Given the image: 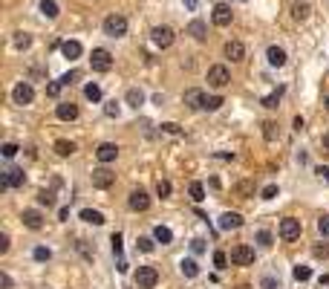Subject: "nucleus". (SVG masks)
<instances>
[{
    "mask_svg": "<svg viewBox=\"0 0 329 289\" xmlns=\"http://www.w3.org/2000/svg\"><path fill=\"white\" fill-rule=\"evenodd\" d=\"M104 35H110V38L127 35V18H121V15H107L104 18Z\"/></svg>",
    "mask_w": 329,
    "mask_h": 289,
    "instance_id": "1",
    "label": "nucleus"
},
{
    "mask_svg": "<svg viewBox=\"0 0 329 289\" xmlns=\"http://www.w3.org/2000/svg\"><path fill=\"white\" fill-rule=\"evenodd\" d=\"M156 280H159V272H156L153 266H139V269H136V286L139 289H153Z\"/></svg>",
    "mask_w": 329,
    "mask_h": 289,
    "instance_id": "2",
    "label": "nucleus"
},
{
    "mask_svg": "<svg viewBox=\"0 0 329 289\" xmlns=\"http://www.w3.org/2000/svg\"><path fill=\"white\" fill-rule=\"evenodd\" d=\"M90 64H93L95 72H110V67H113V55L107 52L104 46H98V49H93V58H90Z\"/></svg>",
    "mask_w": 329,
    "mask_h": 289,
    "instance_id": "3",
    "label": "nucleus"
},
{
    "mask_svg": "<svg viewBox=\"0 0 329 289\" xmlns=\"http://www.w3.org/2000/svg\"><path fill=\"white\" fill-rule=\"evenodd\" d=\"M228 81H231V75H228V69H225L223 64H214V67L208 69V84H211L214 90H223Z\"/></svg>",
    "mask_w": 329,
    "mask_h": 289,
    "instance_id": "4",
    "label": "nucleus"
},
{
    "mask_svg": "<svg viewBox=\"0 0 329 289\" xmlns=\"http://www.w3.org/2000/svg\"><path fill=\"white\" fill-rule=\"evenodd\" d=\"M231 263L234 266H251L254 263V249H251V246H234V249H231Z\"/></svg>",
    "mask_w": 329,
    "mask_h": 289,
    "instance_id": "5",
    "label": "nucleus"
},
{
    "mask_svg": "<svg viewBox=\"0 0 329 289\" xmlns=\"http://www.w3.org/2000/svg\"><path fill=\"white\" fill-rule=\"evenodd\" d=\"M150 41L159 46V49H168V46L174 44V29H171V26H156L150 32Z\"/></svg>",
    "mask_w": 329,
    "mask_h": 289,
    "instance_id": "6",
    "label": "nucleus"
},
{
    "mask_svg": "<svg viewBox=\"0 0 329 289\" xmlns=\"http://www.w3.org/2000/svg\"><path fill=\"white\" fill-rule=\"evenodd\" d=\"M280 237L283 240H297L300 237V220H294V217L280 220Z\"/></svg>",
    "mask_w": 329,
    "mask_h": 289,
    "instance_id": "7",
    "label": "nucleus"
},
{
    "mask_svg": "<svg viewBox=\"0 0 329 289\" xmlns=\"http://www.w3.org/2000/svg\"><path fill=\"white\" fill-rule=\"evenodd\" d=\"M127 206L133 208V211H147L150 208V197H147V191H141V188H136V191H130V200Z\"/></svg>",
    "mask_w": 329,
    "mask_h": 289,
    "instance_id": "8",
    "label": "nucleus"
},
{
    "mask_svg": "<svg viewBox=\"0 0 329 289\" xmlns=\"http://www.w3.org/2000/svg\"><path fill=\"white\" fill-rule=\"evenodd\" d=\"M12 99H15V104H32V99H35V90H32V84L21 81V84H18V87L12 90Z\"/></svg>",
    "mask_w": 329,
    "mask_h": 289,
    "instance_id": "9",
    "label": "nucleus"
},
{
    "mask_svg": "<svg viewBox=\"0 0 329 289\" xmlns=\"http://www.w3.org/2000/svg\"><path fill=\"white\" fill-rule=\"evenodd\" d=\"M113 182H116V173L110 171V168H95V171H93V185H95V188H101V191H104V188H110Z\"/></svg>",
    "mask_w": 329,
    "mask_h": 289,
    "instance_id": "10",
    "label": "nucleus"
},
{
    "mask_svg": "<svg viewBox=\"0 0 329 289\" xmlns=\"http://www.w3.org/2000/svg\"><path fill=\"white\" fill-rule=\"evenodd\" d=\"M0 182H6V188H21L24 185V171L21 168H9V171H3Z\"/></svg>",
    "mask_w": 329,
    "mask_h": 289,
    "instance_id": "11",
    "label": "nucleus"
},
{
    "mask_svg": "<svg viewBox=\"0 0 329 289\" xmlns=\"http://www.w3.org/2000/svg\"><path fill=\"white\" fill-rule=\"evenodd\" d=\"M116 156H118V148L113 145V142H104V145H98V150H95V159L104 162V165L107 162H113Z\"/></svg>",
    "mask_w": 329,
    "mask_h": 289,
    "instance_id": "12",
    "label": "nucleus"
},
{
    "mask_svg": "<svg viewBox=\"0 0 329 289\" xmlns=\"http://www.w3.org/2000/svg\"><path fill=\"white\" fill-rule=\"evenodd\" d=\"M240 226H243V214H237V211H225L223 217H220V229L223 231L240 229Z\"/></svg>",
    "mask_w": 329,
    "mask_h": 289,
    "instance_id": "13",
    "label": "nucleus"
},
{
    "mask_svg": "<svg viewBox=\"0 0 329 289\" xmlns=\"http://www.w3.org/2000/svg\"><path fill=\"white\" fill-rule=\"evenodd\" d=\"M185 104H188L191 110H202V107H205V92L197 90V87H194V90H185Z\"/></svg>",
    "mask_w": 329,
    "mask_h": 289,
    "instance_id": "14",
    "label": "nucleus"
},
{
    "mask_svg": "<svg viewBox=\"0 0 329 289\" xmlns=\"http://www.w3.org/2000/svg\"><path fill=\"white\" fill-rule=\"evenodd\" d=\"M21 220H24V226H26V229H41V226H44V214H41V211H35V208H26V211H24V217H21Z\"/></svg>",
    "mask_w": 329,
    "mask_h": 289,
    "instance_id": "15",
    "label": "nucleus"
},
{
    "mask_svg": "<svg viewBox=\"0 0 329 289\" xmlns=\"http://www.w3.org/2000/svg\"><path fill=\"white\" fill-rule=\"evenodd\" d=\"M214 23H217V26H228V23H231V6L217 3V6H214Z\"/></svg>",
    "mask_w": 329,
    "mask_h": 289,
    "instance_id": "16",
    "label": "nucleus"
},
{
    "mask_svg": "<svg viewBox=\"0 0 329 289\" xmlns=\"http://www.w3.org/2000/svg\"><path fill=\"white\" fill-rule=\"evenodd\" d=\"M225 58H231V61H243V58H246V46L240 44V41H228V44H225Z\"/></svg>",
    "mask_w": 329,
    "mask_h": 289,
    "instance_id": "17",
    "label": "nucleus"
},
{
    "mask_svg": "<svg viewBox=\"0 0 329 289\" xmlns=\"http://www.w3.org/2000/svg\"><path fill=\"white\" fill-rule=\"evenodd\" d=\"M58 119H64V122H72V119H78V107L72 102H64V104H58Z\"/></svg>",
    "mask_w": 329,
    "mask_h": 289,
    "instance_id": "18",
    "label": "nucleus"
},
{
    "mask_svg": "<svg viewBox=\"0 0 329 289\" xmlns=\"http://www.w3.org/2000/svg\"><path fill=\"white\" fill-rule=\"evenodd\" d=\"M61 52H64V58H81V44H78V41H64V44H61Z\"/></svg>",
    "mask_w": 329,
    "mask_h": 289,
    "instance_id": "19",
    "label": "nucleus"
},
{
    "mask_svg": "<svg viewBox=\"0 0 329 289\" xmlns=\"http://www.w3.org/2000/svg\"><path fill=\"white\" fill-rule=\"evenodd\" d=\"M266 58H269V64H271V67H283V64H286V52H283L280 46H269Z\"/></svg>",
    "mask_w": 329,
    "mask_h": 289,
    "instance_id": "20",
    "label": "nucleus"
},
{
    "mask_svg": "<svg viewBox=\"0 0 329 289\" xmlns=\"http://www.w3.org/2000/svg\"><path fill=\"white\" fill-rule=\"evenodd\" d=\"M81 220L84 223H90V226H104V214H101V211H93V208H84Z\"/></svg>",
    "mask_w": 329,
    "mask_h": 289,
    "instance_id": "21",
    "label": "nucleus"
},
{
    "mask_svg": "<svg viewBox=\"0 0 329 289\" xmlns=\"http://www.w3.org/2000/svg\"><path fill=\"white\" fill-rule=\"evenodd\" d=\"M55 153H58V156H72V153H75V142L58 139V142H55Z\"/></svg>",
    "mask_w": 329,
    "mask_h": 289,
    "instance_id": "22",
    "label": "nucleus"
},
{
    "mask_svg": "<svg viewBox=\"0 0 329 289\" xmlns=\"http://www.w3.org/2000/svg\"><path fill=\"white\" fill-rule=\"evenodd\" d=\"M124 102H127L130 107H139V104H144V92H141L139 87H130L127 95H124Z\"/></svg>",
    "mask_w": 329,
    "mask_h": 289,
    "instance_id": "23",
    "label": "nucleus"
},
{
    "mask_svg": "<svg viewBox=\"0 0 329 289\" xmlns=\"http://www.w3.org/2000/svg\"><path fill=\"white\" fill-rule=\"evenodd\" d=\"M188 35H194L197 41H205L208 29H205V23H202V21H191V23H188Z\"/></svg>",
    "mask_w": 329,
    "mask_h": 289,
    "instance_id": "24",
    "label": "nucleus"
},
{
    "mask_svg": "<svg viewBox=\"0 0 329 289\" xmlns=\"http://www.w3.org/2000/svg\"><path fill=\"white\" fill-rule=\"evenodd\" d=\"M153 237H156V240H159V243L164 246V243H171V240H174V231L168 229V226H156V229H153Z\"/></svg>",
    "mask_w": 329,
    "mask_h": 289,
    "instance_id": "25",
    "label": "nucleus"
},
{
    "mask_svg": "<svg viewBox=\"0 0 329 289\" xmlns=\"http://www.w3.org/2000/svg\"><path fill=\"white\" fill-rule=\"evenodd\" d=\"M179 269H182V275H185V277H197V275H200V266H197V260H191V257H188V260H182Z\"/></svg>",
    "mask_w": 329,
    "mask_h": 289,
    "instance_id": "26",
    "label": "nucleus"
},
{
    "mask_svg": "<svg viewBox=\"0 0 329 289\" xmlns=\"http://www.w3.org/2000/svg\"><path fill=\"white\" fill-rule=\"evenodd\" d=\"M280 95H283V87H277L274 92H269V95L263 99V107H269V110H274V107L280 104Z\"/></svg>",
    "mask_w": 329,
    "mask_h": 289,
    "instance_id": "27",
    "label": "nucleus"
},
{
    "mask_svg": "<svg viewBox=\"0 0 329 289\" xmlns=\"http://www.w3.org/2000/svg\"><path fill=\"white\" fill-rule=\"evenodd\" d=\"M188 194H191V200H194V203H202V200H205V185H202V182H191Z\"/></svg>",
    "mask_w": 329,
    "mask_h": 289,
    "instance_id": "28",
    "label": "nucleus"
},
{
    "mask_svg": "<svg viewBox=\"0 0 329 289\" xmlns=\"http://www.w3.org/2000/svg\"><path fill=\"white\" fill-rule=\"evenodd\" d=\"M41 12L52 21V18H58V3L55 0H41Z\"/></svg>",
    "mask_w": 329,
    "mask_h": 289,
    "instance_id": "29",
    "label": "nucleus"
},
{
    "mask_svg": "<svg viewBox=\"0 0 329 289\" xmlns=\"http://www.w3.org/2000/svg\"><path fill=\"white\" fill-rule=\"evenodd\" d=\"M12 44L18 46V49H29V46H32V38H29V35H26V32H15Z\"/></svg>",
    "mask_w": 329,
    "mask_h": 289,
    "instance_id": "30",
    "label": "nucleus"
},
{
    "mask_svg": "<svg viewBox=\"0 0 329 289\" xmlns=\"http://www.w3.org/2000/svg\"><path fill=\"white\" fill-rule=\"evenodd\" d=\"M84 95H87L90 102H101V87H98V84H87V87H84Z\"/></svg>",
    "mask_w": 329,
    "mask_h": 289,
    "instance_id": "31",
    "label": "nucleus"
},
{
    "mask_svg": "<svg viewBox=\"0 0 329 289\" xmlns=\"http://www.w3.org/2000/svg\"><path fill=\"white\" fill-rule=\"evenodd\" d=\"M223 107V95H205V107L202 110H220Z\"/></svg>",
    "mask_w": 329,
    "mask_h": 289,
    "instance_id": "32",
    "label": "nucleus"
},
{
    "mask_svg": "<svg viewBox=\"0 0 329 289\" xmlns=\"http://www.w3.org/2000/svg\"><path fill=\"white\" fill-rule=\"evenodd\" d=\"M263 136L269 139V142H274L277 139V125L274 122H263Z\"/></svg>",
    "mask_w": 329,
    "mask_h": 289,
    "instance_id": "33",
    "label": "nucleus"
},
{
    "mask_svg": "<svg viewBox=\"0 0 329 289\" xmlns=\"http://www.w3.org/2000/svg\"><path fill=\"white\" fill-rule=\"evenodd\" d=\"M171 191H174V185L168 182V179H159V182H156V194L159 197H171Z\"/></svg>",
    "mask_w": 329,
    "mask_h": 289,
    "instance_id": "34",
    "label": "nucleus"
},
{
    "mask_svg": "<svg viewBox=\"0 0 329 289\" xmlns=\"http://www.w3.org/2000/svg\"><path fill=\"white\" fill-rule=\"evenodd\" d=\"M309 277H312L309 266H294V280H309Z\"/></svg>",
    "mask_w": 329,
    "mask_h": 289,
    "instance_id": "35",
    "label": "nucleus"
},
{
    "mask_svg": "<svg viewBox=\"0 0 329 289\" xmlns=\"http://www.w3.org/2000/svg\"><path fill=\"white\" fill-rule=\"evenodd\" d=\"M78 78H81V72H78V69H70L67 75H61V84H64V87H70L72 81H78Z\"/></svg>",
    "mask_w": 329,
    "mask_h": 289,
    "instance_id": "36",
    "label": "nucleus"
},
{
    "mask_svg": "<svg viewBox=\"0 0 329 289\" xmlns=\"http://www.w3.org/2000/svg\"><path fill=\"white\" fill-rule=\"evenodd\" d=\"M292 15L297 18V21H306V18H309V6H306V3H297Z\"/></svg>",
    "mask_w": 329,
    "mask_h": 289,
    "instance_id": "37",
    "label": "nucleus"
},
{
    "mask_svg": "<svg viewBox=\"0 0 329 289\" xmlns=\"http://www.w3.org/2000/svg\"><path fill=\"white\" fill-rule=\"evenodd\" d=\"M61 90H64V84H61V78H58V81H52V84H47V95H49V99H55V95H58Z\"/></svg>",
    "mask_w": 329,
    "mask_h": 289,
    "instance_id": "38",
    "label": "nucleus"
},
{
    "mask_svg": "<svg viewBox=\"0 0 329 289\" xmlns=\"http://www.w3.org/2000/svg\"><path fill=\"white\" fill-rule=\"evenodd\" d=\"M104 113L110 116V119H118V113H121V107H118L116 102H107V104H104Z\"/></svg>",
    "mask_w": 329,
    "mask_h": 289,
    "instance_id": "39",
    "label": "nucleus"
},
{
    "mask_svg": "<svg viewBox=\"0 0 329 289\" xmlns=\"http://www.w3.org/2000/svg\"><path fill=\"white\" fill-rule=\"evenodd\" d=\"M18 150H21V148H18V145H12V142H6V145L0 148V153H3L6 159H12V156H15V153H18Z\"/></svg>",
    "mask_w": 329,
    "mask_h": 289,
    "instance_id": "40",
    "label": "nucleus"
},
{
    "mask_svg": "<svg viewBox=\"0 0 329 289\" xmlns=\"http://www.w3.org/2000/svg\"><path fill=\"white\" fill-rule=\"evenodd\" d=\"M225 263H228V254L225 252H214V266H217V269H225Z\"/></svg>",
    "mask_w": 329,
    "mask_h": 289,
    "instance_id": "41",
    "label": "nucleus"
},
{
    "mask_svg": "<svg viewBox=\"0 0 329 289\" xmlns=\"http://www.w3.org/2000/svg\"><path fill=\"white\" fill-rule=\"evenodd\" d=\"M110 243H113V254H118V257H121V249H124V246H121V234H113V237H110Z\"/></svg>",
    "mask_w": 329,
    "mask_h": 289,
    "instance_id": "42",
    "label": "nucleus"
},
{
    "mask_svg": "<svg viewBox=\"0 0 329 289\" xmlns=\"http://www.w3.org/2000/svg\"><path fill=\"white\" fill-rule=\"evenodd\" d=\"M32 254H35V260H49V257H52V252H49L47 246H38Z\"/></svg>",
    "mask_w": 329,
    "mask_h": 289,
    "instance_id": "43",
    "label": "nucleus"
},
{
    "mask_svg": "<svg viewBox=\"0 0 329 289\" xmlns=\"http://www.w3.org/2000/svg\"><path fill=\"white\" fill-rule=\"evenodd\" d=\"M317 231H320L323 237H329V214H323V217L317 220Z\"/></svg>",
    "mask_w": 329,
    "mask_h": 289,
    "instance_id": "44",
    "label": "nucleus"
},
{
    "mask_svg": "<svg viewBox=\"0 0 329 289\" xmlns=\"http://www.w3.org/2000/svg\"><path fill=\"white\" fill-rule=\"evenodd\" d=\"M136 246H139V252H153V240H150V237H139Z\"/></svg>",
    "mask_w": 329,
    "mask_h": 289,
    "instance_id": "45",
    "label": "nucleus"
},
{
    "mask_svg": "<svg viewBox=\"0 0 329 289\" xmlns=\"http://www.w3.org/2000/svg\"><path fill=\"white\" fill-rule=\"evenodd\" d=\"M38 203H41V206H52V203H55V197L49 194V191H41V194H38Z\"/></svg>",
    "mask_w": 329,
    "mask_h": 289,
    "instance_id": "46",
    "label": "nucleus"
},
{
    "mask_svg": "<svg viewBox=\"0 0 329 289\" xmlns=\"http://www.w3.org/2000/svg\"><path fill=\"white\" fill-rule=\"evenodd\" d=\"M162 130H164V133H171V136H179V133H182V130H179V125H174V122H164Z\"/></svg>",
    "mask_w": 329,
    "mask_h": 289,
    "instance_id": "47",
    "label": "nucleus"
},
{
    "mask_svg": "<svg viewBox=\"0 0 329 289\" xmlns=\"http://www.w3.org/2000/svg\"><path fill=\"white\" fill-rule=\"evenodd\" d=\"M277 197V185H266L263 188V200H274Z\"/></svg>",
    "mask_w": 329,
    "mask_h": 289,
    "instance_id": "48",
    "label": "nucleus"
},
{
    "mask_svg": "<svg viewBox=\"0 0 329 289\" xmlns=\"http://www.w3.org/2000/svg\"><path fill=\"white\" fill-rule=\"evenodd\" d=\"M257 243L269 249V246H271V234H269V231H260V234H257Z\"/></svg>",
    "mask_w": 329,
    "mask_h": 289,
    "instance_id": "49",
    "label": "nucleus"
},
{
    "mask_svg": "<svg viewBox=\"0 0 329 289\" xmlns=\"http://www.w3.org/2000/svg\"><path fill=\"white\" fill-rule=\"evenodd\" d=\"M0 289H12V277L6 272H0Z\"/></svg>",
    "mask_w": 329,
    "mask_h": 289,
    "instance_id": "50",
    "label": "nucleus"
},
{
    "mask_svg": "<svg viewBox=\"0 0 329 289\" xmlns=\"http://www.w3.org/2000/svg\"><path fill=\"white\" fill-rule=\"evenodd\" d=\"M237 194H243V197L251 194V182H240V185H237Z\"/></svg>",
    "mask_w": 329,
    "mask_h": 289,
    "instance_id": "51",
    "label": "nucleus"
},
{
    "mask_svg": "<svg viewBox=\"0 0 329 289\" xmlns=\"http://www.w3.org/2000/svg\"><path fill=\"white\" fill-rule=\"evenodd\" d=\"M191 249H194V254H202V252H205V243H202V240H194V243H191Z\"/></svg>",
    "mask_w": 329,
    "mask_h": 289,
    "instance_id": "52",
    "label": "nucleus"
},
{
    "mask_svg": "<svg viewBox=\"0 0 329 289\" xmlns=\"http://www.w3.org/2000/svg\"><path fill=\"white\" fill-rule=\"evenodd\" d=\"M6 252H9V237L0 234V254H6Z\"/></svg>",
    "mask_w": 329,
    "mask_h": 289,
    "instance_id": "53",
    "label": "nucleus"
},
{
    "mask_svg": "<svg viewBox=\"0 0 329 289\" xmlns=\"http://www.w3.org/2000/svg\"><path fill=\"white\" fill-rule=\"evenodd\" d=\"M315 254H317V257H323V254H329V246H315Z\"/></svg>",
    "mask_w": 329,
    "mask_h": 289,
    "instance_id": "54",
    "label": "nucleus"
},
{
    "mask_svg": "<svg viewBox=\"0 0 329 289\" xmlns=\"http://www.w3.org/2000/svg\"><path fill=\"white\" fill-rule=\"evenodd\" d=\"M317 173H320V176H323V179L329 182V168H323V165H320V168H317Z\"/></svg>",
    "mask_w": 329,
    "mask_h": 289,
    "instance_id": "55",
    "label": "nucleus"
},
{
    "mask_svg": "<svg viewBox=\"0 0 329 289\" xmlns=\"http://www.w3.org/2000/svg\"><path fill=\"white\" fill-rule=\"evenodd\" d=\"M263 286H266V289H274V286H277V283H274L271 277H266V280H263Z\"/></svg>",
    "mask_w": 329,
    "mask_h": 289,
    "instance_id": "56",
    "label": "nucleus"
},
{
    "mask_svg": "<svg viewBox=\"0 0 329 289\" xmlns=\"http://www.w3.org/2000/svg\"><path fill=\"white\" fill-rule=\"evenodd\" d=\"M197 3L200 0H185V9H197Z\"/></svg>",
    "mask_w": 329,
    "mask_h": 289,
    "instance_id": "57",
    "label": "nucleus"
},
{
    "mask_svg": "<svg viewBox=\"0 0 329 289\" xmlns=\"http://www.w3.org/2000/svg\"><path fill=\"white\" fill-rule=\"evenodd\" d=\"M323 150H326V153H329V133H326V136H323Z\"/></svg>",
    "mask_w": 329,
    "mask_h": 289,
    "instance_id": "58",
    "label": "nucleus"
},
{
    "mask_svg": "<svg viewBox=\"0 0 329 289\" xmlns=\"http://www.w3.org/2000/svg\"><path fill=\"white\" fill-rule=\"evenodd\" d=\"M326 110H329V95H326Z\"/></svg>",
    "mask_w": 329,
    "mask_h": 289,
    "instance_id": "59",
    "label": "nucleus"
}]
</instances>
